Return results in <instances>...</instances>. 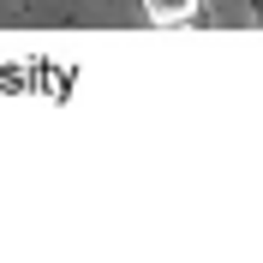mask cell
I'll return each mask as SVG.
<instances>
[{
    "label": "cell",
    "mask_w": 263,
    "mask_h": 263,
    "mask_svg": "<svg viewBox=\"0 0 263 263\" xmlns=\"http://www.w3.org/2000/svg\"><path fill=\"white\" fill-rule=\"evenodd\" d=\"M246 12H251V24H263V0H251V6H246Z\"/></svg>",
    "instance_id": "obj_2"
},
{
    "label": "cell",
    "mask_w": 263,
    "mask_h": 263,
    "mask_svg": "<svg viewBox=\"0 0 263 263\" xmlns=\"http://www.w3.org/2000/svg\"><path fill=\"white\" fill-rule=\"evenodd\" d=\"M149 24H162V30H185V24H197V12H203V0H144Z\"/></svg>",
    "instance_id": "obj_1"
}]
</instances>
